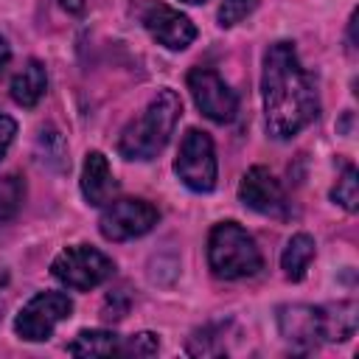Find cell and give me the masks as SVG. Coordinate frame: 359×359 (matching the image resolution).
<instances>
[{
  "mask_svg": "<svg viewBox=\"0 0 359 359\" xmlns=\"http://www.w3.org/2000/svg\"><path fill=\"white\" fill-rule=\"evenodd\" d=\"M59 3H62V8H65L67 14H81L84 6H87L84 0H59Z\"/></svg>",
  "mask_w": 359,
  "mask_h": 359,
  "instance_id": "23",
  "label": "cell"
},
{
  "mask_svg": "<svg viewBox=\"0 0 359 359\" xmlns=\"http://www.w3.org/2000/svg\"><path fill=\"white\" fill-rule=\"evenodd\" d=\"M140 22L168 50H185L196 39V25L191 22V17H185L182 11H177L174 6H168L163 0L146 3L143 14H140Z\"/></svg>",
  "mask_w": 359,
  "mask_h": 359,
  "instance_id": "9",
  "label": "cell"
},
{
  "mask_svg": "<svg viewBox=\"0 0 359 359\" xmlns=\"http://www.w3.org/2000/svg\"><path fill=\"white\" fill-rule=\"evenodd\" d=\"M174 171L182 180V185H188L196 194H208L216 188V177H219V165H216V149L208 132L202 129H188L182 135L177 160H174Z\"/></svg>",
  "mask_w": 359,
  "mask_h": 359,
  "instance_id": "5",
  "label": "cell"
},
{
  "mask_svg": "<svg viewBox=\"0 0 359 359\" xmlns=\"http://www.w3.org/2000/svg\"><path fill=\"white\" fill-rule=\"evenodd\" d=\"M50 272L67 289L90 292V289H95V286H101L104 280L112 278L115 264H112L109 255H104L101 250H95L90 244H73V247H65L53 258Z\"/></svg>",
  "mask_w": 359,
  "mask_h": 359,
  "instance_id": "4",
  "label": "cell"
},
{
  "mask_svg": "<svg viewBox=\"0 0 359 359\" xmlns=\"http://www.w3.org/2000/svg\"><path fill=\"white\" fill-rule=\"evenodd\" d=\"M81 194L87 199V205H107L115 199L118 194V182L112 177V168L107 163V157L101 151H87L84 165H81Z\"/></svg>",
  "mask_w": 359,
  "mask_h": 359,
  "instance_id": "12",
  "label": "cell"
},
{
  "mask_svg": "<svg viewBox=\"0 0 359 359\" xmlns=\"http://www.w3.org/2000/svg\"><path fill=\"white\" fill-rule=\"evenodd\" d=\"M45 90H48L45 65H42L39 59H28V62L17 70V76L11 79V90H8V93H11L14 104L31 109V107L39 104V98L45 95Z\"/></svg>",
  "mask_w": 359,
  "mask_h": 359,
  "instance_id": "13",
  "label": "cell"
},
{
  "mask_svg": "<svg viewBox=\"0 0 359 359\" xmlns=\"http://www.w3.org/2000/svg\"><path fill=\"white\" fill-rule=\"evenodd\" d=\"M208 266L222 280L250 278L264 266L255 238L238 222H219L208 236Z\"/></svg>",
  "mask_w": 359,
  "mask_h": 359,
  "instance_id": "3",
  "label": "cell"
},
{
  "mask_svg": "<svg viewBox=\"0 0 359 359\" xmlns=\"http://www.w3.org/2000/svg\"><path fill=\"white\" fill-rule=\"evenodd\" d=\"M323 323H325V342H345L356 334L359 309L353 300H339L334 306H323Z\"/></svg>",
  "mask_w": 359,
  "mask_h": 359,
  "instance_id": "15",
  "label": "cell"
},
{
  "mask_svg": "<svg viewBox=\"0 0 359 359\" xmlns=\"http://www.w3.org/2000/svg\"><path fill=\"white\" fill-rule=\"evenodd\" d=\"M278 328L286 342H292L300 351H314L320 342H325V323H323V306L309 303H292L278 309Z\"/></svg>",
  "mask_w": 359,
  "mask_h": 359,
  "instance_id": "10",
  "label": "cell"
},
{
  "mask_svg": "<svg viewBox=\"0 0 359 359\" xmlns=\"http://www.w3.org/2000/svg\"><path fill=\"white\" fill-rule=\"evenodd\" d=\"M8 65H11V45L6 36H0V76L8 70Z\"/></svg>",
  "mask_w": 359,
  "mask_h": 359,
  "instance_id": "22",
  "label": "cell"
},
{
  "mask_svg": "<svg viewBox=\"0 0 359 359\" xmlns=\"http://www.w3.org/2000/svg\"><path fill=\"white\" fill-rule=\"evenodd\" d=\"M67 353H73V356H112V353H121V339H118V334L104 331V328H84L67 345Z\"/></svg>",
  "mask_w": 359,
  "mask_h": 359,
  "instance_id": "16",
  "label": "cell"
},
{
  "mask_svg": "<svg viewBox=\"0 0 359 359\" xmlns=\"http://www.w3.org/2000/svg\"><path fill=\"white\" fill-rule=\"evenodd\" d=\"M331 199L339 208H345L348 213H356V208H359V174H356L353 165H345L342 168L337 185L331 188Z\"/></svg>",
  "mask_w": 359,
  "mask_h": 359,
  "instance_id": "18",
  "label": "cell"
},
{
  "mask_svg": "<svg viewBox=\"0 0 359 359\" xmlns=\"http://www.w3.org/2000/svg\"><path fill=\"white\" fill-rule=\"evenodd\" d=\"M25 199V182L20 174H3L0 177V224L11 222Z\"/></svg>",
  "mask_w": 359,
  "mask_h": 359,
  "instance_id": "17",
  "label": "cell"
},
{
  "mask_svg": "<svg viewBox=\"0 0 359 359\" xmlns=\"http://www.w3.org/2000/svg\"><path fill=\"white\" fill-rule=\"evenodd\" d=\"M14 135H17V123H14V118L0 115V160H3V154L8 151V146L14 143Z\"/></svg>",
  "mask_w": 359,
  "mask_h": 359,
  "instance_id": "21",
  "label": "cell"
},
{
  "mask_svg": "<svg viewBox=\"0 0 359 359\" xmlns=\"http://www.w3.org/2000/svg\"><path fill=\"white\" fill-rule=\"evenodd\" d=\"M157 208L146 199H112L98 219V230L107 241H129L146 236L157 224Z\"/></svg>",
  "mask_w": 359,
  "mask_h": 359,
  "instance_id": "8",
  "label": "cell"
},
{
  "mask_svg": "<svg viewBox=\"0 0 359 359\" xmlns=\"http://www.w3.org/2000/svg\"><path fill=\"white\" fill-rule=\"evenodd\" d=\"M157 348H160V342H157V334H149V331H140V334H135L123 348H121V353H135V356H151V353H157Z\"/></svg>",
  "mask_w": 359,
  "mask_h": 359,
  "instance_id": "20",
  "label": "cell"
},
{
  "mask_svg": "<svg viewBox=\"0 0 359 359\" xmlns=\"http://www.w3.org/2000/svg\"><path fill=\"white\" fill-rule=\"evenodd\" d=\"M258 6V0H222L219 6V25L230 28L236 22H241L247 14H252Z\"/></svg>",
  "mask_w": 359,
  "mask_h": 359,
  "instance_id": "19",
  "label": "cell"
},
{
  "mask_svg": "<svg viewBox=\"0 0 359 359\" xmlns=\"http://www.w3.org/2000/svg\"><path fill=\"white\" fill-rule=\"evenodd\" d=\"M73 314V300L65 292H39L17 314L14 331L25 342H45L53 328Z\"/></svg>",
  "mask_w": 359,
  "mask_h": 359,
  "instance_id": "6",
  "label": "cell"
},
{
  "mask_svg": "<svg viewBox=\"0 0 359 359\" xmlns=\"http://www.w3.org/2000/svg\"><path fill=\"white\" fill-rule=\"evenodd\" d=\"M185 81H188V90H191L196 109L205 118H210L213 123H227L236 118L238 95L213 67H191Z\"/></svg>",
  "mask_w": 359,
  "mask_h": 359,
  "instance_id": "7",
  "label": "cell"
},
{
  "mask_svg": "<svg viewBox=\"0 0 359 359\" xmlns=\"http://www.w3.org/2000/svg\"><path fill=\"white\" fill-rule=\"evenodd\" d=\"M314 255H317L314 238H311L309 233H294V236L286 241L283 252H280V269H283V275H286L289 280H303L309 264L314 261Z\"/></svg>",
  "mask_w": 359,
  "mask_h": 359,
  "instance_id": "14",
  "label": "cell"
},
{
  "mask_svg": "<svg viewBox=\"0 0 359 359\" xmlns=\"http://www.w3.org/2000/svg\"><path fill=\"white\" fill-rule=\"evenodd\" d=\"M238 199H241L250 210L264 213V216H278V219H283V216L289 213V202H286V196H283L280 182H278V180L272 177V171L264 168V165H252V168L241 177V182H238Z\"/></svg>",
  "mask_w": 359,
  "mask_h": 359,
  "instance_id": "11",
  "label": "cell"
},
{
  "mask_svg": "<svg viewBox=\"0 0 359 359\" xmlns=\"http://www.w3.org/2000/svg\"><path fill=\"white\" fill-rule=\"evenodd\" d=\"M261 98L266 132L275 140H289L303 132L320 112V98L311 76L300 65L294 42H272L264 53Z\"/></svg>",
  "mask_w": 359,
  "mask_h": 359,
  "instance_id": "1",
  "label": "cell"
},
{
  "mask_svg": "<svg viewBox=\"0 0 359 359\" xmlns=\"http://www.w3.org/2000/svg\"><path fill=\"white\" fill-rule=\"evenodd\" d=\"M182 3H205V0H182Z\"/></svg>",
  "mask_w": 359,
  "mask_h": 359,
  "instance_id": "24",
  "label": "cell"
},
{
  "mask_svg": "<svg viewBox=\"0 0 359 359\" xmlns=\"http://www.w3.org/2000/svg\"><path fill=\"white\" fill-rule=\"evenodd\" d=\"M182 118V101L174 90H160L146 109L126 123L118 137V151L123 160H154L174 135V126Z\"/></svg>",
  "mask_w": 359,
  "mask_h": 359,
  "instance_id": "2",
  "label": "cell"
}]
</instances>
